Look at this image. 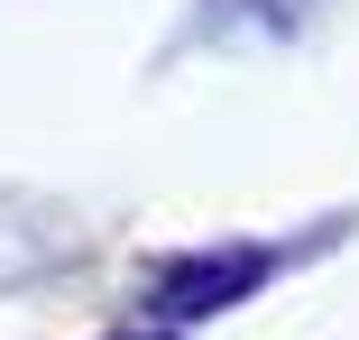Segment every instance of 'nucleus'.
Returning <instances> with one entry per match:
<instances>
[{
  "mask_svg": "<svg viewBox=\"0 0 359 340\" xmlns=\"http://www.w3.org/2000/svg\"><path fill=\"white\" fill-rule=\"evenodd\" d=\"M285 267V248H258V239H231V248H194V257H166L148 267V313L157 322H203V313H231L240 295H258Z\"/></svg>",
  "mask_w": 359,
  "mask_h": 340,
  "instance_id": "nucleus-1",
  "label": "nucleus"
},
{
  "mask_svg": "<svg viewBox=\"0 0 359 340\" xmlns=\"http://www.w3.org/2000/svg\"><path fill=\"white\" fill-rule=\"evenodd\" d=\"M157 340H166V331H157Z\"/></svg>",
  "mask_w": 359,
  "mask_h": 340,
  "instance_id": "nucleus-2",
  "label": "nucleus"
}]
</instances>
